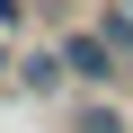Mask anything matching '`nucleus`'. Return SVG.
Masks as SVG:
<instances>
[{"mask_svg": "<svg viewBox=\"0 0 133 133\" xmlns=\"http://www.w3.org/2000/svg\"><path fill=\"white\" fill-rule=\"evenodd\" d=\"M27 27V0H0V36H18Z\"/></svg>", "mask_w": 133, "mask_h": 133, "instance_id": "obj_6", "label": "nucleus"}, {"mask_svg": "<svg viewBox=\"0 0 133 133\" xmlns=\"http://www.w3.org/2000/svg\"><path fill=\"white\" fill-rule=\"evenodd\" d=\"M71 133H133V107H124L115 89H80V107H71Z\"/></svg>", "mask_w": 133, "mask_h": 133, "instance_id": "obj_2", "label": "nucleus"}, {"mask_svg": "<svg viewBox=\"0 0 133 133\" xmlns=\"http://www.w3.org/2000/svg\"><path fill=\"white\" fill-rule=\"evenodd\" d=\"M53 53H62V71H71V89H115V80H124V71H115V53H107V36H98V27H71V36H62Z\"/></svg>", "mask_w": 133, "mask_h": 133, "instance_id": "obj_1", "label": "nucleus"}, {"mask_svg": "<svg viewBox=\"0 0 133 133\" xmlns=\"http://www.w3.org/2000/svg\"><path fill=\"white\" fill-rule=\"evenodd\" d=\"M124 9H133V0H124Z\"/></svg>", "mask_w": 133, "mask_h": 133, "instance_id": "obj_7", "label": "nucleus"}, {"mask_svg": "<svg viewBox=\"0 0 133 133\" xmlns=\"http://www.w3.org/2000/svg\"><path fill=\"white\" fill-rule=\"evenodd\" d=\"M98 36H107V53H115V71L133 80V9H124V0H107V9H98Z\"/></svg>", "mask_w": 133, "mask_h": 133, "instance_id": "obj_4", "label": "nucleus"}, {"mask_svg": "<svg viewBox=\"0 0 133 133\" xmlns=\"http://www.w3.org/2000/svg\"><path fill=\"white\" fill-rule=\"evenodd\" d=\"M9 89H27V98H62V89H71V71H62L53 44H36V53H18V80H9Z\"/></svg>", "mask_w": 133, "mask_h": 133, "instance_id": "obj_3", "label": "nucleus"}, {"mask_svg": "<svg viewBox=\"0 0 133 133\" xmlns=\"http://www.w3.org/2000/svg\"><path fill=\"white\" fill-rule=\"evenodd\" d=\"M18 80V36H0V89Z\"/></svg>", "mask_w": 133, "mask_h": 133, "instance_id": "obj_5", "label": "nucleus"}]
</instances>
